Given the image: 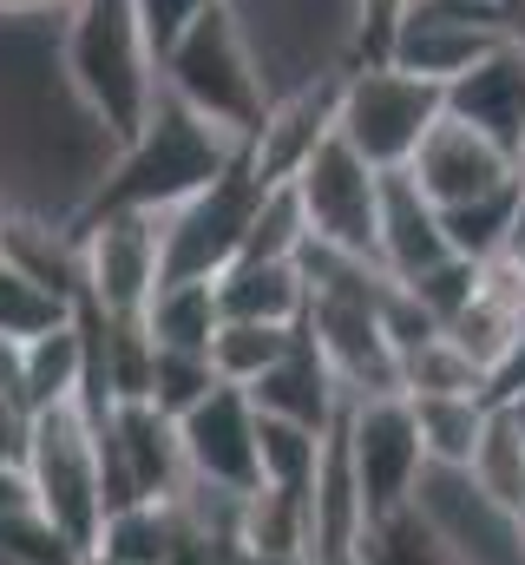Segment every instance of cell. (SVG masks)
<instances>
[{
	"instance_id": "cell-1",
	"label": "cell",
	"mask_w": 525,
	"mask_h": 565,
	"mask_svg": "<svg viewBox=\"0 0 525 565\" xmlns=\"http://www.w3.org/2000/svg\"><path fill=\"white\" fill-rule=\"evenodd\" d=\"M244 151H250V139H237V132H224L217 119L191 113V106L158 79V99H151L138 139L119 145L113 171L99 178V191H93V204H86L79 217H93V211H171V204H184L191 191H204L211 178H224Z\"/></svg>"
},
{
	"instance_id": "cell-2",
	"label": "cell",
	"mask_w": 525,
	"mask_h": 565,
	"mask_svg": "<svg viewBox=\"0 0 525 565\" xmlns=\"http://www.w3.org/2000/svg\"><path fill=\"white\" fill-rule=\"evenodd\" d=\"M60 60L79 106L126 145L158 99V53L144 40L138 0H73L60 26Z\"/></svg>"
},
{
	"instance_id": "cell-3",
	"label": "cell",
	"mask_w": 525,
	"mask_h": 565,
	"mask_svg": "<svg viewBox=\"0 0 525 565\" xmlns=\"http://www.w3.org/2000/svg\"><path fill=\"white\" fill-rule=\"evenodd\" d=\"M250 40L269 99L362 66V0H224Z\"/></svg>"
},
{
	"instance_id": "cell-4",
	"label": "cell",
	"mask_w": 525,
	"mask_h": 565,
	"mask_svg": "<svg viewBox=\"0 0 525 565\" xmlns=\"http://www.w3.org/2000/svg\"><path fill=\"white\" fill-rule=\"evenodd\" d=\"M158 79H164L191 113L217 119V126L237 132V139H250L262 126V113H269V86H262L257 60H250V40H244V26L231 20L224 0L204 7V13L164 46Z\"/></svg>"
},
{
	"instance_id": "cell-5",
	"label": "cell",
	"mask_w": 525,
	"mask_h": 565,
	"mask_svg": "<svg viewBox=\"0 0 525 565\" xmlns=\"http://www.w3.org/2000/svg\"><path fill=\"white\" fill-rule=\"evenodd\" d=\"M20 473H26L33 513H46L73 546L93 553V533L106 520V480H99V422L86 415V402H53L26 415Z\"/></svg>"
},
{
	"instance_id": "cell-6",
	"label": "cell",
	"mask_w": 525,
	"mask_h": 565,
	"mask_svg": "<svg viewBox=\"0 0 525 565\" xmlns=\"http://www.w3.org/2000/svg\"><path fill=\"white\" fill-rule=\"evenodd\" d=\"M447 113V86L400 73L394 60H362L342 73V99H335V139L362 151L375 171H407V158L420 139L440 126Z\"/></svg>"
},
{
	"instance_id": "cell-7",
	"label": "cell",
	"mask_w": 525,
	"mask_h": 565,
	"mask_svg": "<svg viewBox=\"0 0 525 565\" xmlns=\"http://www.w3.org/2000/svg\"><path fill=\"white\" fill-rule=\"evenodd\" d=\"M262 184L250 171V151L211 178L204 191H191L184 204L158 211V237H164V277H197V282H217L250 244V224H257V204H262Z\"/></svg>"
},
{
	"instance_id": "cell-8",
	"label": "cell",
	"mask_w": 525,
	"mask_h": 565,
	"mask_svg": "<svg viewBox=\"0 0 525 565\" xmlns=\"http://www.w3.org/2000/svg\"><path fill=\"white\" fill-rule=\"evenodd\" d=\"M414 520L440 540L453 565H525V526L513 507H500L467 467H420L407 493Z\"/></svg>"
},
{
	"instance_id": "cell-9",
	"label": "cell",
	"mask_w": 525,
	"mask_h": 565,
	"mask_svg": "<svg viewBox=\"0 0 525 565\" xmlns=\"http://www.w3.org/2000/svg\"><path fill=\"white\" fill-rule=\"evenodd\" d=\"M296 204H302V231L309 244H329V250H349V257H375V224H382V171L349 151V145L329 139L302 158V171L289 178ZM382 264V257H375Z\"/></svg>"
},
{
	"instance_id": "cell-10",
	"label": "cell",
	"mask_w": 525,
	"mask_h": 565,
	"mask_svg": "<svg viewBox=\"0 0 525 565\" xmlns=\"http://www.w3.org/2000/svg\"><path fill=\"white\" fill-rule=\"evenodd\" d=\"M500 40H525L519 20L493 0H407L388 40V60L400 73H420L433 86L460 79L473 60H486Z\"/></svg>"
},
{
	"instance_id": "cell-11",
	"label": "cell",
	"mask_w": 525,
	"mask_h": 565,
	"mask_svg": "<svg viewBox=\"0 0 525 565\" xmlns=\"http://www.w3.org/2000/svg\"><path fill=\"white\" fill-rule=\"evenodd\" d=\"M86 257V309L99 316H144V302L164 282V237L158 211H93L73 224Z\"/></svg>"
},
{
	"instance_id": "cell-12",
	"label": "cell",
	"mask_w": 525,
	"mask_h": 565,
	"mask_svg": "<svg viewBox=\"0 0 525 565\" xmlns=\"http://www.w3.org/2000/svg\"><path fill=\"white\" fill-rule=\"evenodd\" d=\"M99 480H106V513L126 500H178L191 480L178 422L158 415L151 402H113L99 415Z\"/></svg>"
},
{
	"instance_id": "cell-13",
	"label": "cell",
	"mask_w": 525,
	"mask_h": 565,
	"mask_svg": "<svg viewBox=\"0 0 525 565\" xmlns=\"http://www.w3.org/2000/svg\"><path fill=\"white\" fill-rule=\"evenodd\" d=\"M342 447H349V467H355V487H362L368 520L400 513L407 493H414V480H420V467H427L407 395L349 402V408H342Z\"/></svg>"
},
{
	"instance_id": "cell-14",
	"label": "cell",
	"mask_w": 525,
	"mask_h": 565,
	"mask_svg": "<svg viewBox=\"0 0 525 565\" xmlns=\"http://www.w3.org/2000/svg\"><path fill=\"white\" fill-rule=\"evenodd\" d=\"M407 178L433 198V211H453V204H473V198H493V191L519 184V158L506 145H493L486 132L440 113V126L407 158Z\"/></svg>"
},
{
	"instance_id": "cell-15",
	"label": "cell",
	"mask_w": 525,
	"mask_h": 565,
	"mask_svg": "<svg viewBox=\"0 0 525 565\" xmlns=\"http://www.w3.org/2000/svg\"><path fill=\"white\" fill-rule=\"evenodd\" d=\"M178 440H184L191 480L231 487V493H250V487H257V408H250L244 388L217 382V388L178 422Z\"/></svg>"
},
{
	"instance_id": "cell-16",
	"label": "cell",
	"mask_w": 525,
	"mask_h": 565,
	"mask_svg": "<svg viewBox=\"0 0 525 565\" xmlns=\"http://www.w3.org/2000/svg\"><path fill=\"white\" fill-rule=\"evenodd\" d=\"M447 119H460L493 145H506L513 158H525V40H500L460 79H447Z\"/></svg>"
},
{
	"instance_id": "cell-17",
	"label": "cell",
	"mask_w": 525,
	"mask_h": 565,
	"mask_svg": "<svg viewBox=\"0 0 525 565\" xmlns=\"http://www.w3.org/2000/svg\"><path fill=\"white\" fill-rule=\"evenodd\" d=\"M244 395H250L257 415L302 422V427H315V434H329V427L342 422V408H349V395H342V382H335V369H329V355L315 349L309 329H296L289 355H282L276 369H262Z\"/></svg>"
},
{
	"instance_id": "cell-18",
	"label": "cell",
	"mask_w": 525,
	"mask_h": 565,
	"mask_svg": "<svg viewBox=\"0 0 525 565\" xmlns=\"http://www.w3.org/2000/svg\"><path fill=\"white\" fill-rule=\"evenodd\" d=\"M335 99H342V79H322V86L269 99L262 126L250 132V171L262 184H289L302 171V158L335 132Z\"/></svg>"
},
{
	"instance_id": "cell-19",
	"label": "cell",
	"mask_w": 525,
	"mask_h": 565,
	"mask_svg": "<svg viewBox=\"0 0 525 565\" xmlns=\"http://www.w3.org/2000/svg\"><path fill=\"white\" fill-rule=\"evenodd\" d=\"M375 257L394 282H414L420 270L447 264L453 244L440 231V211L433 198L407 178V171H382V224H375Z\"/></svg>"
},
{
	"instance_id": "cell-20",
	"label": "cell",
	"mask_w": 525,
	"mask_h": 565,
	"mask_svg": "<svg viewBox=\"0 0 525 565\" xmlns=\"http://www.w3.org/2000/svg\"><path fill=\"white\" fill-rule=\"evenodd\" d=\"M211 289H217L224 322H282V329H296L302 309H309V282L296 270V257H237Z\"/></svg>"
},
{
	"instance_id": "cell-21",
	"label": "cell",
	"mask_w": 525,
	"mask_h": 565,
	"mask_svg": "<svg viewBox=\"0 0 525 565\" xmlns=\"http://www.w3.org/2000/svg\"><path fill=\"white\" fill-rule=\"evenodd\" d=\"M20 395H26V415L86 395V329H79V309L66 322H53L46 335L20 342Z\"/></svg>"
},
{
	"instance_id": "cell-22",
	"label": "cell",
	"mask_w": 525,
	"mask_h": 565,
	"mask_svg": "<svg viewBox=\"0 0 525 565\" xmlns=\"http://www.w3.org/2000/svg\"><path fill=\"white\" fill-rule=\"evenodd\" d=\"M184 540V513L178 500H126L99 520L93 533V553L86 559H106V565H164L171 546Z\"/></svg>"
},
{
	"instance_id": "cell-23",
	"label": "cell",
	"mask_w": 525,
	"mask_h": 565,
	"mask_svg": "<svg viewBox=\"0 0 525 565\" xmlns=\"http://www.w3.org/2000/svg\"><path fill=\"white\" fill-rule=\"evenodd\" d=\"M138 322H144V335H151V349H191V355H211V335L224 329L217 289L197 282V277H164Z\"/></svg>"
},
{
	"instance_id": "cell-24",
	"label": "cell",
	"mask_w": 525,
	"mask_h": 565,
	"mask_svg": "<svg viewBox=\"0 0 525 565\" xmlns=\"http://www.w3.org/2000/svg\"><path fill=\"white\" fill-rule=\"evenodd\" d=\"M407 408H414V434H420L427 467H473V447H480L486 415H493L486 395H407Z\"/></svg>"
},
{
	"instance_id": "cell-25",
	"label": "cell",
	"mask_w": 525,
	"mask_h": 565,
	"mask_svg": "<svg viewBox=\"0 0 525 565\" xmlns=\"http://www.w3.org/2000/svg\"><path fill=\"white\" fill-rule=\"evenodd\" d=\"M231 553H309V493L250 487L237 507V546Z\"/></svg>"
},
{
	"instance_id": "cell-26",
	"label": "cell",
	"mask_w": 525,
	"mask_h": 565,
	"mask_svg": "<svg viewBox=\"0 0 525 565\" xmlns=\"http://www.w3.org/2000/svg\"><path fill=\"white\" fill-rule=\"evenodd\" d=\"M322 447H329V434H315V427L257 415V487L309 493L315 487V467H322Z\"/></svg>"
},
{
	"instance_id": "cell-27",
	"label": "cell",
	"mask_w": 525,
	"mask_h": 565,
	"mask_svg": "<svg viewBox=\"0 0 525 565\" xmlns=\"http://www.w3.org/2000/svg\"><path fill=\"white\" fill-rule=\"evenodd\" d=\"M400 395H486V369L440 329L400 355Z\"/></svg>"
},
{
	"instance_id": "cell-28",
	"label": "cell",
	"mask_w": 525,
	"mask_h": 565,
	"mask_svg": "<svg viewBox=\"0 0 525 565\" xmlns=\"http://www.w3.org/2000/svg\"><path fill=\"white\" fill-rule=\"evenodd\" d=\"M296 329H302V322H296ZM296 329H282V322H224V329L211 335V369H217V382L250 388L262 369H276V362L289 355Z\"/></svg>"
},
{
	"instance_id": "cell-29",
	"label": "cell",
	"mask_w": 525,
	"mask_h": 565,
	"mask_svg": "<svg viewBox=\"0 0 525 565\" xmlns=\"http://www.w3.org/2000/svg\"><path fill=\"white\" fill-rule=\"evenodd\" d=\"M500 507H525V427L513 422V408H493L486 415V434H480V447H473V467H467Z\"/></svg>"
},
{
	"instance_id": "cell-30",
	"label": "cell",
	"mask_w": 525,
	"mask_h": 565,
	"mask_svg": "<svg viewBox=\"0 0 525 565\" xmlns=\"http://www.w3.org/2000/svg\"><path fill=\"white\" fill-rule=\"evenodd\" d=\"M217 388V369L211 355H191V349H151V382H144V402L171 422H184L204 395Z\"/></svg>"
},
{
	"instance_id": "cell-31",
	"label": "cell",
	"mask_w": 525,
	"mask_h": 565,
	"mask_svg": "<svg viewBox=\"0 0 525 565\" xmlns=\"http://www.w3.org/2000/svg\"><path fill=\"white\" fill-rule=\"evenodd\" d=\"M447 335H453V342L486 369V375H493V369L506 362V349L525 335V316H519V309H506V302H493V296H480V282H473V302L447 322Z\"/></svg>"
},
{
	"instance_id": "cell-32",
	"label": "cell",
	"mask_w": 525,
	"mask_h": 565,
	"mask_svg": "<svg viewBox=\"0 0 525 565\" xmlns=\"http://www.w3.org/2000/svg\"><path fill=\"white\" fill-rule=\"evenodd\" d=\"M0 565H86V546H73L46 513L20 507L0 520Z\"/></svg>"
},
{
	"instance_id": "cell-33",
	"label": "cell",
	"mask_w": 525,
	"mask_h": 565,
	"mask_svg": "<svg viewBox=\"0 0 525 565\" xmlns=\"http://www.w3.org/2000/svg\"><path fill=\"white\" fill-rule=\"evenodd\" d=\"M73 302H60L53 289H40L33 277H20L13 264H0V335L7 342H26V335H46L53 322H66Z\"/></svg>"
},
{
	"instance_id": "cell-34",
	"label": "cell",
	"mask_w": 525,
	"mask_h": 565,
	"mask_svg": "<svg viewBox=\"0 0 525 565\" xmlns=\"http://www.w3.org/2000/svg\"><path fill=\"white\" fill-rule=\"evenodd\" d=\"M362 559L368 565H453L447 553H440V540L414 520V507L368 520V533H362Z\"/></svg>"
},
{
	"instance_id": "cell-35",
	"label": "cell",
	"mask_w": 525,
	"mask_h": 565,
	"mask_svg": "<svg viewBox=\"0 0 525 565\" xmlns=\"http://www.w3.org/2000/svg\"><path fill=\"white\" fill-rule=\"evenodd\" d=\"M204 7H217V0H138V20H144V40H151V53L164 60V46L204 13Z\"/></svg>"
},
{
	"instance_id": "cell-36",
	"label": "cell",
	"mask_w": 525,
	"mask_h": 565,
	"mask_svg": "<svg viewBox=\"0 0 525 565\" xmlns=\"http://www.w3.org/2000/svg\"><path fill=\"white\" fill-rule=\"evenodd\" d=\"M20 447H26V408L0 388V454H7V460H20Z\"/></svg>"
},
{
	"instance_id": "cell-37",
	"label": "cell",
	"mask_w": 525,
	"mask_h": 565,
	"mask_svg": "<svg viewBox=\"0 0 525 565\" xmlns=\"http://www.w3.org/2000/svg\"><path fill=\"white\" fill-rule=\"evenodd\" d=\"M20 507H33L26 473H20V460H7V454H0V520H7V513H20Z\"/></svg>"
},
{
	"instance_id": "cell-38",
	"label": "cell",
	"mask_w": 525,
	"mask_h": 565,
	"mask_svg": "<svg viewBox=\"0 0 525 565\" xmlns=\"http://www.w3.org/2000/svg\"><path fill=\"white\" fill-rule=\"evenodd\" d=\"M231 565H315L309 553H231Z\"/></svg>"
},
{
	"instance_id": "cell-39",
	"label": "cell",
	"mask_w": 525,
	"mask_h": 565,
	"mask_svg": "<svg viewBox=\"0 0 525 565\" xmlns=\"http://www.w3.org/2000/svg\"><path fill=\"white\" fill-rule=\"evenodd\" d=\"M73 0H0V13H66Z\"/></svg>"
},
{
	"instance_id": "cell-40",
	"label": "cell",
	"mask_w": 525,
	"mask_h": 565,
	"mask_svg": "<svg viewBox=\"0 0 525 565\" xmlns=\"http://www.w3.org/2000/svg\"><path fill=\"white\" fill-rule=\"evenodd\" d=\"M315 565H368V559H362V546H349V553H329V559H315Z\"/></svg>"
},
{
	"instance_id": "cell-41",
	"label": "cell",
	"mask_w": 525,
	"mask_h": 565,
	"mask_svg": "<svg viewBox=\"0 0 525 565\" xmlns=\"http://www.w3.org/2000/svg\"><path fill=\"white\" fill-rule=\"evenodd\" d=\"M493 7H506V13L519 20V33H525V0H493Z\"/></svg>"
},
{
	"instance_id": "cell-42",
	"label": "cell",
	"mask_w": 525,
	"mask_h": 565,
	"mask_svg": "<svg viewBox=\"0 0 525 565\" xmlns=\"http://www.w3.org/2000/svg\"><path fill=\"white\" fill-rule=\"evenodd\" d=\"M506 408H513V422H519V427H525V395H519V402H506Z\"/></svg>"
},
{
	"instance_id": "cell-43",
	"label": "cell",
	"mask_w": 525,
	"mask_h": 565,
	"mask_svg": "<svg viewBox=\"0 0 525 565\" xmlns=\"http://www.w3.org/2000/svg\"><path fill=\"white\" fill-rule=\"evenodd\" d=\"M86 565H106V559H86Z\"/></svg>"
},
{
	"instance_id": "cell-44",
	"label": "cell",
	"mask_w": 525,
	"mask_h": 565,
	"mask_svg": "<svg viewBox=\"0 0 525 565\" xmlns=\"http://www.w3.org/2000/svg\"><path fill=\"white\" fill-rule=\"evenodd\" d=\"M519 526H525V507H519Z\"/></svg>"
}]
</instances>
